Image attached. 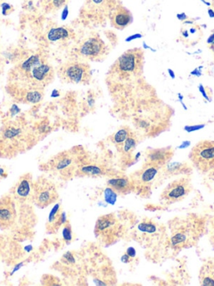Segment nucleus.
I'll list each match as a JSON object with an SVG mask.
<instances>
[{
    "label": "nucleus",
    "instance_id": "nucleus-22",
    "mask_svg": "<svg viewBox=\"0 0 214 286\" xmlns=\"http://www.w3.org/2000/svg\"><path fill=\"white\" fill-rule=\"evenodd\" d=\"M158 167L159 166H158V165L147 163V167L143 168V170L141 171V174L139 175L140 181L141 182H144V183L151 182L152 179L154 178L156 175H157Z\"/></svg>",
    "mask_w": 214,
    "mask_h": 286
},
{
    "label": "nucleus",
    "instance_id": "nucleus-4",
    "mask_svg": "<svg viewBox=\"0 0 214 286\" xmlns=\"http://www.w3.org/2000/svg\"><path fill=\"white\" fill-rule=\"evenodd\" d=\"M62 82L73 84H88L91 80V70L87 63L79 61H70L60 65L58 70Z\"/></svg>",
    "mask_w": 214,
    "mask_h": 286
},
{
    "label": "nucleus",
    "instance_id": "nucleus-5",
    "mask_svg": "<svg viewBox=\"0 0 214 286\" xmlns=\"http://www.w3.org/2000/svg\"><path fill=\"white\" fill-rule=\"evenodd\" d=\"M190 159L197 170L207 173L214 169V141L203 140L197 143L190 153Z\"/></svg>",
    "mask_w": 214,
    "mask_h": 286
},
{
    "label": "nucleus",
    "instance_id": "nucleus-15",
    "mask_svg": "<svg viewBox=\"0 0 214 286\" xmlns=\"http://www.w3.org/2000/svg\"><path fill=\"white\" fill-rule=\"evenodd\" d=\"M76 158L75 155L71 152H65L56 156V158L51 161V166L54 170L60 172L61 175H67L68 171L72 172L74 164Z\"/></svg>",
    "mask_w": 214,
    "mask_h": 286
},
{
    "label": "nucleus",
    "instance_id": "nucleus-2",
    "mask_svg": "<svg viewBox=\"0 0 214 286\" xmlns=\"http://www.w3.org/2000/svg\"><path fill=\"white\" fill-rule=\"evenodd\" d=\"M33 141V133L26 124L8 123L0 130V157L13 158L31 147Z\"/></svg>",
    "mask_w": 214,
    "mask_h": 286
},
{
    "label": "nucleus",
    "instance_id": "nucleus-35",
    "mask_svg": "<svg viewBox=\"0 0 214 286\" xmlns=\"http://www.w3.org/2000/svg\"><path fill=\"white\" fill-rule=\"evenodd\" d=\"M189 145H190V142L189 141L184 142L183 145H181L180 147L179 148H181V149H183V148L187 147V146H188Z\"/></svg>",
    "mask_w": 214,
    "mask_h": 286
},
{
    "label": "nucleus",
    "instance_id": "nucleus-29",
    "mask_svg": "<svg viewBox=\"0 0 214 286\" xmlns=\"http://www.w3.org/2000/svg\"><path fill=\"white\" fill-rule=\"evenodd\" d=\"M204 127V125H197V126H188V127H185V130L187 132H192V131L197 130L200 129L202 127Z\"/></svg>",
    "mask_w": 214,
    "mask_h": 286
},
{
    "label": "nucleus",
    "instance_id": "nucleus-32",
    "mask_svg": "<svg viewBox=\"0 0 214 286\" xmlns=\"http://www.w3.org/2000/svg\"><path fill=\"white\" fill-rule=\"evenodd\" d=\"M130 257L129 255L128 254H125L122 256V258H121V260L122 262H124V263H128L130 261Z\"/></svg>",
    "mask_w": 214,
    "mask_h": 286
},
{
    "label": "nucleus",
    "instance_id": "nucleus-7",
    "mask_svg": "<svg viewBox=\"0 0 214 286\" xmlns=\"http://www.w3.org/2000/svg\"><path fill=\"white\" fill-rule=\"evenodd\" d=\"M58 199L56 188L47 179H39L34 183L33 201L37 207L45 208L55 202Z\"/></svg>",
    "mask_w": 214,
    "mask_h": 286
},
{
    "label": "nucleus",
    "instance_id": "nucleus-21",
    "mask_svg": "<svg viewBox=\"0 0 214 286\" xmlns=\"http://www.w3.org/2000/svg\"><path fill=\"white\" fill-rule=\"evenodd\" d=\"M133 131L130 129L129 127H124L119 129L112 137V142L116 145V147L118 148L119 150L122 147V145H124L125 142L127 140V138L129 137L130 134L132 133Z\"/></svg>",
    "mask_w": 214,
    "mask_h": 286
},
{
    "label": "nucleus",
    "instance_id": "nucleus-38",
    "mask_svg": "<svg viewBox=\"0 0 214 286\" xmlns=\"http://www.w3.org/2000/svg\"><path fill=\"white\" fill-rule=\"evenodd\" d=\"M209 47H210V49H211L212 51H213V52H214V44H211V45H210V46H209Z\"/></svg>",
    "mask_w": 214,
    "mask_h": 286
},
{
    "label": "nucleus",
    "instance_id": "nucleus-11",
    "mask_svg": "<svg viewBox=\"0 0 214 286\" xmlns=\"http://www.w3.org/2000/svg\"><path fill=\"white\" fill-rule=\"evenodd\" d=\"M191 191L190 182L187 178H181L170 183L160 194V199L167 203H174L183 200Z\"/></svg>",
    "mask_w": 214,
    "mask_h": 286
},
{
    "label": "nucleus",
    "instance_id": "nucleus-17",
    "mask_svg": "<svg viewBox=\"0 0 214 286\" xmlns=\"http://www.w3.org/2000/svg\"><path fill=\"white\" fill-rule=\"evenodd\" d=\"M172 156L173 150L171 147L150 150L147 154V163L160 166L171 159Z\"/></svg>",
    "mask_w": 214,
    "mask_h": 286
},
{
    "label": "nucleus",
    "instance_id": "nucleus-14",
    "mask_svg": "<svg viewBox=\"0 0 214 286\" xmlns=\"http://www.w3.org/2000/svg\"><path fill=\"white\" fill-rule=\"evenodd\" d=\"M109 17L111 26L117 30H123L133 23V14L124 6L116 5Z\"/></svg>",
    "mask_w": 214,
    "mask_h": 286
},
{
    "label": "nucleus",
    "instance_id": "nucleus-8",
    "mask_svg": "<svg viewBox=\"0 0 214 286\" xmlns=\"http://www.w3.org/2000/svg\"><path fill=\"white\" fill-rule=\"evenodd\" d=\"M77 53L84 59L98 62L107 55V47L99 36H92L84 40L78 46Z\"/></svg>",
    "mask_w": 214,
    "mask_h": 286
},
{
    "label": "nucleus",
    "instance_id": "nucleus-20",
    "mask_svg": "<svg viewBox=\"0 0 214 286\" xmlns=\"http://www.w3.org/2000/svg\"><path fill=\"white\" fill-rule=\"evenodd\" d=\"M200 283L203 286H214V267L208 263L200 273Z\"/></svg>",
    "mask_w": 214,
    "mask_h": 286
},
{
    "label": "nucleus",
    "instance_id": "nucleus-18",
    "mask_svg": "<svg viewBox=\"0 0 214 286\" xmlns=\"http://www.w3.org/2000/svg\"><path fill=\"white\" fill-rule=\"evenodd\" d=\"M75 36L74 32L71 29L66 27H56L52 28L49 31L47 38L51 42H58V41H67L71 40Z\"/></svg>",
    "mask_w": 214,
    "mask_h": 286
},
{
    "label": "nucleus",
    "instance_id": "nucleus-31",
    "mask_svg": "<svg viewBox=\"0 0 214 286\" xmlns=\"http://www.w3.org/2000/svg\"><path fill=\"white\" fill-rule=\"evenodd\" d=\"M5 245V241H4V238L3 237L0 236V255L2 254V251L3 250V247Z\"/></svg>",
    "mask_w": 214,
    "mask_h": 286
},
{
    "label": "nucleus",
    "instance_id": "nucleus-19",
    "mask_svg": "<svg viewBox=\"0 0 214 286\" xmlns=\"http://www.w3.org/2000/svg\"><path fill=\"white\" fill-rule=\"evenodd\" d=\"M108 187L115 191L118 194L126 195L127 193L131 192L133 189V183L127 177H116V178L110 179L107 182Z\"/></svg>",
    "mask_w": 214,
    "mask_h": 286
},
{
    "label": "nucleus",
    "instance_id": "nucleus-25",
    "mask_svg": "<svg viewBox=\"0 0 214 286\" xmlns=\"http://www.w3.org/2000/svg\"><path fill=\"white\" fill-rule=\"evenodd\" d=\"M63 238L66 243H71L72 241V229L71 225L69 222H66L63 228Z\"/></svg>",
    "mask_w": 214,
    "mask_h": 286
},
{
    "label": "nucleus",
    "instance_id": "nucleus-39",
    "mask_svg": "<svg viewBox=\"0 0 214 286\" xmlns=\"http://www.w3.org/2000/svg\"><path fill=\"white\" fill-rule=\"evenodd\" d=\"M202 1H203V2H204V3H205L206 4H209V3H207V2H206L205 0H202Z\"/></svg>",
    "mask_w": 214,
    "mask_h": 286
},
{
    "label": "nucleus",
    "instance_id": "nucleus-16",
    "mask_svg": "<svg viewBox=\"0 0 214 286\" xmlns=\"http://www.w3.org/2000/svg\"><path fill=\"white\" fill-rule=\"evenodd\" d=\"M65 213L63 212L60 205L56 204L51 210L48 221L46 223V229L49 233H55L59 227L66 222Z\"/></svg>",
    "mask_w": 214,
    "mask_h": 286
},
{
    "label": "nucleus",
    "instance_id": "nucleus-13",
    "mask_svg": "<svg viewBox=\"0 0 214 286\" xmlns=\"http://www.w3.org/2000/svg\"><path fill=\"white\" fill-rule=\"evenodd\" d=\"M34 183L32 181L31 174H26L21 176L12 189V194L14 200L19 201H33L34 195Z\"/></svg>",
    "mask_w": 214,
    "mask_h": 286
},
{
    "label": "nucleus",
    "instance_id": "nucleus-27",
    "mask_svg": "<svg viewBox=\"0 0 214 286\" xmlns=\"http://www.w3.org/2000/svg\"><path fill=\"white\" fill-rule=\"evenodd\" d=\"M68 0H51L50 1V8L51 9L54 10H58V9L62 8L63 6L65 5V3H67Z\"/></svg>",
    "mask_w": 214,
    "mask_h": 286
},
{
    "label": "nucleus",
    "instance_id": "nucleus-26",
    "mask_svg": "<svg viewBox=\"0 0 214 286\" xmlns=\"http://www.w3.org/2000/svg\"><path fill=\"white\" fill-rule=\"evenodd\" d=\"M105 199L108 203L114 204L116 201V192L110 187H107L105 191Z\"/></svg>",
    "mask_w": 214,
    "mask_h": 286
},
{
    "label": "nucleus",
    "instance_id": "nucleus-3",
    "mask_svg": "<svg viewBox=\"0 0 214 286\" xmlns=\"http://www.w3.org/2000/svg\"><path fill=\"white\" fill-rule=\"evenodd\" d=\"M144 64V53L139 48L132 49L121 55L110 68V78L116 81H133L140 77Z\"/></svg>",
    "mask_w": 214,
    "mask_h": 286
},
{
    "label": "nucleus",
    "instance_id": "nucleus-9",
    "mask_svg": "<svg viewBox=\"0 0 214 286\" xmlns=\"http://www.w3.org/2000/svg\"><path fill=\"white\" fill-rule=\"evenodd\" d=\"M118 228L116 217L113 214H107L99 218L96 221L95 233L101 242L110 244L117 237Z\"/></svg>",
    "mask_w": 214,
    "mask_h": 286
},
{
    "label": "nucleus",
    "instance_id": "nucleus-33",
    "mask_svg": "<svg viewBox=\"0 0 214 286\" xmlns=\"http://www.w3.org/2000/svg\"><path fill=\"white\" fill-rule=\"evenodd\" d=\"M178 20H182V21H183V20H186V19H187V16L186 14H178Z\"/></svg>",
    "mask_w": 214,
    "mask_h": 286
},
{
    "label": "nucleus",
    "instance_id": "nucleus-12",
    "mask_svg": "<svg viewBox=\"0 0 214 286\" xmlns=\"http://www.w3.org/2000/svg\"><path fill=\"white\" fill-rule=\"evenodd\" d=\"M17 217L15 200L12 195L0 198V229L7 230L14 224Z\"/></svg>",
    "mask_w": 214,
    "mask_h": 286
},
{
    "label": "nucleus",
    "instance_id": "nucleus-10",
    "mask_svg": "<svg viewBox=\"0 0 214 286\" xmlns=\"http://www.w3.org/2000/svg\"><path fill=\"white\" fill-rule=\"evenodd\" d=\"M116 6L115 0H86L83 13L90 20L99 22L110 16Z\"/></svg>",
    "mask_w": 214,
    "mask_h": 286
},
{
    "label": "nucleus",
    "instance_id": "nucleus-24",
    "mask_svg": "<svg viewBox=\"0 0 214 286\" xmlns=\"http://www.w3.org/2000/svg\"><path fill=\"white\" fill-rule=\"evenodd\" d=\"M137 138L135 136L133 132L130 134L129 137L127 138V140L124 143V145H122V147L120 149L121 152L124 154H129L133 152V150H135V146L137 145Z\"/></svg>",
    "mask_w": 214,
    "mask_h": 286
},
{
    "label": "nucleus",
    "instance_id": "nucleus-40",
    "mask_svg": "<svg viewBox=\"0 0 214 286\" xmlns=\"http://www.w3.org/2000/svg\"><path fill=\"white\" fill-rule=\"evenodd\" d=\"M213 8H214V2H213Z\"/></svg>",
    "mask_w": 214,
    "mask_h": 286
},
{
    "label": "nucleus",
    "instance_id": "nucleus-6",
    "mask_svg": "<svg viewBox=\"0 0 214 286\" xmlns=\"http://www.w3.org/2000/svg\"><path fill=\"white\" fill-rule=\"evenodd\" d=\"M197 224L192 220H183L179 222L172 228V244L178 249L192 246L197 240Z\"/></svg>",
    "mask_w": 214,
    "mask_h": 286
},
{
    "label": "nucleus",
    "instance_id": "nucleus-34",
    "mask_svg": "<svg viewBox=\"0 0 214 286\" xmlns=\"http://www.w3.org/2000/svg\"><path fill=\"white\" fill-rule=\"evenodd\" d=\"M140 37H141V34H135L134 36H131L129 37L128 39H127V41H130V40H133V39H135V38H140Z\"/></svg>",
    "mask_w": 214,
    "mask_h": 286
},
{
    "label": "nucleus",
    "instance_id": "nucleus-28",
    "mask_svg": "<svg viewBox=\"0 0 214 286\" xmlns=\"http://www.w3.org/2000/svg\"><path fill=\"white\" fill-rule=\"evenodd\" d=\"M2 8H3V15H8L14 10V8L11 5H9V3H3Z\"/></svg>",
    "mask_w": 214,
    "mask_h": 286
},
{
    "label": "nucleus",
    "instance_id": "nucleus-37",
    "mask_svg": "<svg viewBox=\"0 0 214 286\" xmlns=\"http://www.w3.org/2000/svg\"><path fill=\"white\" fill-rule=\"evenodd\" d=\"M168 72H169L170 76L172 77V78H175L174 72H173V71H172V70H171V69H169V70H168Z\"/></svg>",
    "mask_w": 214,
    "mask_h": 286
},
{
    "label": "nucleus",
    "instance_id": "nucleus-23",
    "mask_svg": "<svg viewBox=\"0 0 214 286\" xmlns=\"http://www.w3.org/2000/svg\"><path fill=\"white\" fill-rule=\"evenodd\" d=\"M80 171L84 175L89 176H102L104 173V168L100 167L96 164H87L80 168Z\"/></svg>",
    "mask_w": 214,
    "mask_h": 286
},
{
    "label": "nucleus",
    "instance_id": "nucleus-1",
    "mask_svg": "<svg viewBox=\"0 0 214 286\" xmlns=\"http://www.w3.org/2000/svg\"><path fill=\"white\" fill-rule=\"evenodd\" d=\"M9 77L21 89H44L54 77L53 67L40 55H33L18 64Z\"/></svg>",
    "mask_w": 214,
    "mask_h": 286
},
{
    "label": "nucleus",
    "instance_id": "nucleus-36",
    "mask_svg": "<svg viewBox=\"0 0 214 286\" xmlns=\"http://www.w3.org/2000/svg\"><path fill=\"white\" fill-rule=\"evenodd\" d=\"M214 42V34H212L210 38H209V40H208V43L209 44H213Z\"/></svg>",
    "mask_w": 214,
    "mask_h": 286
},
{
    "label": "nucleus",
    "instance_id": "nucleus-30",
    "mask_svg": "<svg viewBox=\"0 0 214 286\" xmlns=\"http://www.w3.org/2000/svg\"><path fill=\"white\" fill-rule=\"evenodd\" d=\"M127 254L129 255L131 258H133L135 256V250L133 248H129L127 251Z\"/></svg>",
    "mask_w": 214,
    "mask_h": 286
}]
</instances>
